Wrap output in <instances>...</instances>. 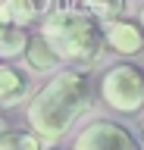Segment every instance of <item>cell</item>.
<instances>
[{
	"label": "cell",
	"instance_id": "6da1fadb",
	"mask_svg": "<svg viewBox=\"0 0 144 150\" xmlns=\"http://www.w3.org/2000/svg\"><path fill=\"white\" fill-rule=\"evenodd\" d=\"M91 110V78L78 69H63L28 100V125L47 144L66 138L85 112Z\"/></svg>",
	"mask_w": 144,
	"mask_h": 150
},
{
	"label": "cell",
	"instance_id": "7a4b0ae2",
	"mask_svg": "<svg viewBox=\"0 0 144 150\" xmlns=\"http://www.w3.org/2000/svg\"><path fill=\"white\" fill-rule=\"evenodd\" d=\"M41 31L47 35L63 63H94L106 44L104 22L82 6H57L44 19Z\"/></svg>",
	"mask_w": 144,
	"mask_h": 150
},
{
	"label": "cell",
	"instance_id": "3957f363",
	"mask_svg": "<svg viewBox=\"0 0 144 150\" xmlns=\"http://www.w3.org/2000/svg\"><path fill=\"white\" fill-rule=\"evenodd\" d=\"M100 97L110 110L135 116L144 110V69L135 63H116L100 75Z\"/></svg>",
	"mask_w": 144,
	"mask_h": 150
},
{
	"label": "cell",
	"instance_id": "277c9868",
	"mask_svg": "<svg viewBox=\"0 0 144 150\" xmlns=\"http://www.w3.org/2000/svg\"><path fill=\"white\" fill-rule=\"evenodd\" d=\"M72 150H144V144H138L132 128L122 122L94 119L78 131V138L72 141Z\"/></svg>",
	"mask_w": 144,
	"mask_h": 150
},
{
	"label": "cell",
	"instance_id": "5b68a950",
	"mask_svg": "<svg viewBox=\"0 0 144 150\" xmlns=\"http://www.w3.org/2000/svg\"><path fill=\"white\" fill-rule=\"evenodd\" d=\"M106 47L119 56H138L144 53V25L141 19H116V22H106Z\"/></svg>",
	"mask_w": 144,
	"mask_h": 150
},
{
	"label": "cell",
	"instance_id": "8992f818",
	"mask_svg": "<svg viewBox=\"0 0 144 150\" xmlns=\"http://www.w3.org/2000/svg\"><path fill=\"white\" fill-rule=\"evenodd\" d=\"M22 100H31V75L13 66L10 59H0V106L10 110Z\"/></svg>",
	"mask_w": 144,
	"mask_h": 150
},
{
	"label": "cell",
	"instance_id": "52a82bcc",
	"mask_svg": "<svg viewBox=\"0 0 144 150\" xmlns=\"http://www.w3.org/2000/svg\"><path fill=\"white\" fill-rule=\"evenodd\" d=\"M25 63H28L31 72H53L63 59L53 50V44L47 41V35L44 31H35L28 38V47H25Z\"/></svg>",
	"mask_w": 144,
	"mask_h": 150
},
{
	"label": "cell",
	"instance_id": "ba28073f",
	"mask_svg": "<svg viewBox=\"0 0 144 150\" xmlns=\"http://www.w3.org/2000/svg\"><path fill=\"white\" fill-rule=\"evenodd\" d=\"M47 141L35 128H3L0 131V150H44Z\"/></svg>",
	"mask_w": 144,
	"mask_h": 150
},
{
	"label": "cell",
	"instance_id": "9c48e42d",
	"mask_svg": "<svg viewBox=\"0 0 144 150\" xmlns=\"http://www.w3.org/2000/svg\"><path fill=\"white\" fill-rule=\"evenodd\" d=\"M3 9H6V16L13 22H19V25H28L31 19L41 16V6H44V0H0Z\"/></svg>",
	"mask_w": 144,
	"mask_h": 150
},
{
	"label": "cell",
	"instance_id": "30bf717a",
	"mask_svg": "<svg viewBox=\"0 0 144 150\" xmlns=\"http://www.w3.org/2000/svg\"><path fill=\"white\" fill-rule=\"evenodd\" d=\"M85 9H91L100 22H116V19L125 16V9H128V0H85Z\"/></svg>",
	"mask_w": 144,
	"mask_h": 150
},
{
	"label": "cell",
	"instance_id": "8fae6325",
	"mask_svg": "<svg viewBox=\"0 0 144 150\" xmlns=\"http://www.w3.org/2000/svg\"><path fill=\"white\" fill-rule=\"evenodd\" d=\"M141 25H144V9H141Z\"/></svg>",
	"mask_w": 144,
	"mask_h": 150
},
{
	"label": "cell",
	"instance_id": "7c38bea8",
	"mask_svg": "<svg viewBox=\"0 0 144 150\" xmlns=\"http://www.w3.org/2000/svg\"><path fill=\"white\" fill-rule=\"evenodd\" d=\"M57 3H60V6H63V0H57Z\"/></svg>",
	"mask_w": 144,
	"mask_h": 150
},
{
	"label": "cell",
	"instance_id": "4fadbf2b",
	"mask_svg": "<svg viewBox=\"0 0 144 150\" xmlns=\"http://www.w3.org/2000/svg\"><path fill=\"white\" fill-rule=\"evenodd\" d=\"M0 131H3V125H0Z\"/></svg>",
	"mask_w": 144,
	"mask_h": 150
}]
</instances>
